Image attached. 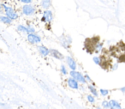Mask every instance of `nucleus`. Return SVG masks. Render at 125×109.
<instances>
[{
    "mask_svg": "<svg viewBox=\"0 0 125 109\" xmlns=\"http://www.w3.org/2000/svg\"><path fill=\"white\" fill-rule=\"evenodd\" d=\"M2 6L4 7V11H5L6 16L9 17L10 20H16V18L18 17L17 13H16L11 7L7 6V5H4V4H3Z\"/></svg>",
    "mask_w": 125,
    "mask_h": 109,
    "instance_id": "f257e3e1",
    "label": "nucleus"
},
{
    "mask_svg": "<svg viewBox=\"0 0 125 109\" xmlns=\"http://www.w3.org/2000/svg\"><path fill=\"white\" fill-rule=\"evenodd\" d=\"M70 77H72L73 79H75V81H77L78 83H86L85 78H84V75H82L81 72L76 71H71L70 73Z\"/></svg>",
    "mask_w": 125,
    "mask_h": 109,
    "instance_id": "f03ea898",
    "label": "nucleus"
},
{
    "mask_svg": "<svg viewBox=\"0 0 125 109\" xmlns=\"http://www.w3.org/2000/svg\"><path fill=\"white\" fill-rule=\"evenodd\" d=\"M35 12V9L31 4H26L22 7V13L25 16H32Z\"/></svg>",
    "mask_w": 125,
    "mask_h": 109,
    "instance_id": "7ed1b4c3",
    "label": "nucleus"
},
{
    "mask_svg": "<svg viewBox=\"0 0 125 109\" xmlns=\"http://www.w3.org/2000/svg\"><path fill=\"white\" fill-rule=\"evenodd\" d=\"M28 40L32 44H38L41 41V38L36 34H29L28 35Z\"/></svg>",
    "mask_w": 125,
    "mask_h": 109,
    "instance_id": "20e7f679",
    "label": "nucleus"
},
{
    "mask_svg": "<svg viewBox=\"0 0 125 109\" xmlns=\"http://www.w3.org/2000/svg\"><path fill=\"white\" fill-rule=\"evenodd\" d=\"M52 18H53V16H52V11L45 10L41 18V21L44 22V23H51L52 21Z\"/></svg>",
    "mask_w": 125,
    "mask_h": 109,
    "instance_id": "39448f33",
    "label": "nucleus"
},
{
    "mask_svg": "<svg viewBox=\"0 0 125 109\" xmlns=\"http://www.w3.org/2000/svg\"><path fill=\"white\" fill-rule=\"evenodd\" d=\"M49 54H51L52 57L57 59H60V60L63 59V55L57 49H49Z\"/></svg>",
    "mask_w": 125,
    "mask_h": 109,
    "instance_id": "423d86ee",
    "label": "nucleus"
},
{
    "mask_svg": "<svg viewBox=\"0 0 125 109\" xmlns=\"http://www.w3.org/2000/svg\"><path fill=\"white\" fill-rule=\"evenodd\" d=\"M66 62H67V64H68L69 67L71 69V71H75V70H76V67H77L76 62H75V59L72 57L68 56V57L66 58Z\"/></svg>",
    "mask_w": 125,
    "mask_h": 109,
    "instance_id": "0eeeda50",
    "label": "nucleus"
},
{
    "mask_svg": "<svg viewBox=\"0 0 125 109\" xmlns=\"http://www.w3.org/2000/svg\"><path fill=\"white\" fill-rule=\"evenodd\" d=\"M67 83H68V85L70 88H73V89H78L79 88V83L72 77L69 78Z\"/></svg>",
    "mask_w": 125,
    "mask_h": 109,
    "instance_id": "6e6552de",
    "label": "nucleus"
},
{
    "mask_svg": "<svg viewBox=\"0 0 125 109\" xmlns=\"http://www.w3.org/2000/svg\"><path fill=\"white\" fill-rule=\"evenodd\" d=\"M110 109H121L122 106L118 100H110Z\"/></svg>",
    "mask_w": 125,
    "mask_h": 109,
    "instance_id": "1a4fd4ad",
    "label": "nucleus"
},
{
    "mask_svg": "<svg viewBox=\"0 0 125 109\" xmlns=\"http://www.w3.org/2000/svg\"><path fill=\"white\" fill-rule=\"evenodd\" d=\"M39 52L41 54V56L43 57H45V56L49 55V49L47 47H45V46H40L38 47Z\"/></svg>",
    "mask_w": 125,
    "mask_h": 109,
    "instance_id": "9d476101",
    "label": "nucleus"
},
{
    "mask_svg": "<svg viewBox=\"0 0 125 109\" xmlns=\"http://www.w3.org/2000/svg\"><path fill=\"white\" fill-rule=\"evenodd\" d=\"M62 45L65 47V48H69L70 45L71 44V38L70 36H66V37H63L62 40Z\"/></svg>",
    "mask_w": 125,
    "mask_h": 109,
    "instance_id": "9b49d317",
    "label": "nucleus"
},
{
    "mask_svg": "<svg viewBox=\"0 0 125 109\" xmlns=\"http://www.w3.org/2000/svg\"><path fill=\"white\" fill-rule=\"evenodd\" d=\"M51 5V0H42L41 1V7L45 10H47Z\"/></svg>",
    "mask_w": 125,
    "mask_h": 109,
    "instance_id": "f8f14e48",
    "label": "nucleus"
},
{
    "mask_svg": "<svg viewBox=\"0 0 125 109\" xmlns=\"http://www.w3.org/2000/svg\"><path fill=\"white\" fill-rule=\"evenodd\" d=\"M0 21L2 22V23H5V24H11L12 23V20H10L9 17L7 16H0Z\"/></svg>",
    "mask_w": 125,
    "mask_h": 109,
    "instance_id": "ddd939ff",
    "label": "nucleus"
},
{
    "mask_svg": "<svg viewBox=\"0 0 125 109\" xmlns=\"http://www.w3.org/2000/svg\"><path fill=\"white\" fill-rule=\"evenodd\" d=\"M88 89L91 92V95H94V97H98V91H97V88H95V87L92 86V85H89Z\"/></svg>",
    "mask_w": 125,
    "mask_h": 109,
    "instance_id": "4468645a",
    "label": "nucleus"
},
{
    "mask_svg": "<svg viewBox=\"0 0 125 109\" xmlns=\"http://www.w3.org/2000/svg\"><path fill=\"white\" fill-rule=\"evenodd\" d=\"M17 30L19 32H21V33H25V34H28V28H27V27L23 26V25H18V26H17Z\"/></svg>",
    "mask_w": 125,
    "mask_h": 109,
    "instance_id": "2eb2a0df",
    "label": "nucleus"
},
{
    "mask_svg": "<svg viewBox=\"0 0 125 109\" xmlns=\"http://www.w3.org/2000/svg\"><path fill=\"white\" fill-rule=\"evenodd\" d=\"M94 47H95V49H96V52H99L103 48V43L102 42H99V40H98V42L96 43V45L94 46Z\"/></svg>",
    "mask_w": 125,
    "mask_h": 109,
    "instance_id": "dca6fc26",
    "label": "nucleus"
},
{
    "mask_svg": "<svg viewBox=\"0 0 125 109\" xmlns=\"http://www.w3.org/2000/svg\"><path fill=\"white\" fill-rule=\"evenodd\" d=\"M101 106H102V108L104 109H110L109 100H103L102 103H101Z\"/></svg>",
    "mask_w": 125,
    "mask_h": 109,
    "instance_id": "f3484780",
    "label": "nucleus"
},
{
    "mask_svg": "<svg viewBox=\"0 0 125 109\" xmlns=\"http://www.w3.org/2000/svg\"><path fill=\"white\" fill-rule=\"evenodd\" d=\"M99 93H100L101 96H107L109 95V90L108 89H104V88H100L99 89Z\"/></svg>",
    "mask_w": 125,
    "mask_h": 109,
    "instance_id": "a211bd4d",
    "label": "nucleus"
},
{
    "mask_svg": "<svg viewBox=\"0 0 125 109\" xmlns=\"http://www.w3.org/2000/svg\"><path fill=\"white\" fill-rule=\"evenodd\" d=\"M87 101H88V102H90V103L94 104V102H95V97H94V95H92L90 94V95H88L87 96Z\"/></svg>",
    "mask_w": 125,
    "mask_h": 109,
    "instance_id": "6ab92c4d",
    "label": "nucleus"
},
{
    "mask_svg": "<svg viewBox=\"0 0 125 109\" xmlns=\"http://www.w3.org/2000/svg\"><path fill=\"white\" fill-rule=\"evenodd\" d=\"M93 60H94V62L96 64H101V59L99 57H98V56H96V57H94V59H93Z\"/></svg>",
    "mask_w": 125,
    "mask_h": 109,
    "instance_id": "aec40b11",
    "label": "nucleus"
},
{
    "mask_svg": "<svg viewBox=\"0 0 125 109\" xmlns=\"http://www.w3.org/2000/svg\"><path fill=\"white\" fill-rule=\"evenodd\" d=\"M27 28H28V35H29V34H34L35 29H34V28H33V27L30 26V25H28V26H27Z\"/></svg>",
    "mask_w": 125,
    "mask_h": 109,
    "instance_id": "412c9836",
    "label": "nucleus"
},
{
    "mask_svg": "<svg viewBox=\"0 0 125 109\" xmlns=\"http://www.w3.org/2000/svg\"><path fill=\"white\" fill-rule=\"evenodd\" d=\"M60 70H61V72H62V75H67L68 71H67L66 67H65V66L63 65V64H62V65H61Z\"/></svg>",
    "mask_w": 125,
    "mask_h": 109,
    "instance_id": "4be33fe9",
    "label": "nucleus"
},
{
    "mask_svg": "<svg viewBox=\"0 0 125 109\" xmlns=\"http://www.w3.org/2000/svg\"><path fill=\"white\" fill-rule=\"evenodd\" d=\"M84 78H85L86 82H89V83L92 82V79H91V77L88 76V75H85V76H84Z\"/></svg>",
    "mask_w": 125,
    "mask_h": 109,
    "instance_id": "5701e85b",
    "label": "nucleus"
},
{
    "mask_svg": "<svg viewBox=\"0 0 125 109\" xmlns=\"http://www.w3.org/2000/svg\"><path fill=\"white\" fill-rule=\"evenodd\" d=\"M20 1H21V2H22V3H25V4H30L33 0H20Z\"/></svg>",
    "mask_w": 125,
    "mask_h": 109,
    "instance_id": "b1692460",
    "label": "nucleus"
},
{
    "mask_svg": "<svg viewBox=\"0 0 125 109\" xmlns=\"http://www.w3.org/2000/svg\"><path fill=\"white\" fill-rule=\"evenodd\" d=\"M121 91L123 92V93H124V92H125V88H124V87H123V88H121Z\"/></svg>",
    "mask_w": 125,
    "mask_h": 109,
    "instance_id": "393cba45",
    "label": "nucleus"
},
{
    "mask_svg": "<svg viewBox=\"0 0 125 109\" xmlns=\"http://www.w3.org/2000/svg\"><path fill=\"white\" fill-rule=\"evenodd\" d=\"M2 10H3V6L2 4H0V12H2Z\"/></svg>",
    "mask_w": 125,
    "mask_h": 109,
    "instance_id": "a878e982",
    "label": "nucleus"
},
{
    "mask_svg": "<svg viewBox=\"0 0 125 109\" xmlns=\"http://www.w3.org/2000/svg\"><path fill=\"white\" fill-rule=\"evenodd\" d=\"M96 109H103V108H102V107H98Z\"/></svg>",
    "mask_w": 125,
    "mask_h": 109,
    "instance_id": "bb28decb",
    "label": "nucleus"
},
{
    "mask_svg": "<svg viewBox=\"0 0 125 109\" xmlns=\"http://www.w3.org/2000/svg\"><path fill=\"white\" fill-rule=\"evenodd\" d=\"M121 109H124V108H123V107H122V108H121Z\"/></svg>",
    "mask_w": 125,
    "mask_h": 109,
    "instance_id": "cd10ccee",
    "label": "nucleus"
}]
</instances>
